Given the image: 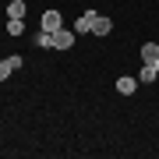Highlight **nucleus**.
Wrapping results in <instances>:
<instances>
[{"mask_svg": "<svg viewBox=\"0 0 159 159\" xmlns=\"http://www.w3.org/2000/svg\"><path fill=\"white\" fill-rule=\"evenodd\" d=\"M21 67V57H7V60H0V81H7V74Z\"/></svg>", "mask_w": 159, "mask_h": 159, "instance_id": "nucleus-5", "label": "nucleus"}, {"mask_svg": "<svg viewBox=\"0 0 159 159\" xmlns=\"http://www.w3.org/2000/svg\"><path fill=\"white\" fill-rule=\"evenodd\" d=\"M7 14L11 18H25V4L21 0H11V4H7Z\"/></svg>", "mask_w": 159, "mask_h": 159, "instance_id": "nucleus-10", "label": "nucleus"}, {"mask_svg": "<svg viewBox=\"0 0 159 159\" xmlns=\"http://www.w3.org/2000/svg\"><path fill=\"white\" fill-rule=\"evenodd\" d=\"M110 29H113V21H110L106 14H96V21H92V35H106Z\"/></svg>", "mask_w": 159, "mask_h": 159, "instance_id": "nucleus-4", "label": "nucleus"}, {"mask_svg": "<svg viewBox=\"0 0 159 159\" xmlns=\"http://www.w3.org/2000/svg\"><path fill=\"white\" fill-rule=\"evenodd\" d=\"M35 46H43V50H53V32H39V35H35Z\"/></svg>", "mask_w": 159, "mask_h": 159, "instance_id": "nucleus-11", "label": "nucleus"}, {"mask_svg": "<svg viewBox=\"0 0 159 159\" xmlns=\"http://www.w3.org/2000/svg\"><path fill=\"white\" fill-rule=\"evenodd\" d=\"M142 60H145V64H156V60H159V43H145V46H142Z\"/></svg>", "mask_w": 159, "mask_h": 159, "instance_id": "nucleus-7", "label": "nucleus"}, {"mask_svg": "<svg viewBox=\"0 0 159 159\" xmlns=\"http://www.w3.org/2000/svg\"><path fill=\"white\" fill-rule=\"evenodd\" d=\"M156 74H159V60L156 64H145L142 74H138V81H156Z\"/></svg>", "mask_w": 159, "mask_h": 159, "instance_id": "nucleus-8", "label": "nucleus"}, {"mask_svg": "<svg viewBox=\"0 0 159 159\" xmlns=\"http://www.w3.org/2000/svg\"><path fill=\"white\" fill-rule=\"evenodd\" d=\"M92 21H96V11H81V18L74 21V35H85V32H92Z\"/></svg>", "mask_w": 159, "mask_h": 159, "instance_id": "nucleus-2", "label": "nucleus"}, {"mask_svg": "<svg viewBox=\"0 0 159 159\" xmlns=\"http://www.w3.org/2000/svg\"><path fill=\"white\" fill-rule=\"evenodd\" d=\"M57 29H64L60 11H43V32H57Z\"/></svg>", "mask_w": 159, "mask_h": 159, "instance_id": "nucleus-3", "label": "nucleus"}, {"mask_svg": "<svg viewBox=\"0 0 159 159\" xmlns=\"http://www.w3.org/2000/svg\"><path fill=\"white\" fill-rule=\"evenodd\" d=\"M25 32V18H11L7 21V35H21Z\"/></svg>", "mask_w": 159, "mask_h": 159, "instance_id": "nucleus-9", "label": "nucleus"}, {"mask_svg": "<svg viewBox=\"0 0 159 159\" xmlns=\"http://www.w3.org/2000/svg\"><path fill=\"white\" fill-rule=\"evenodd\" d=\"M74 46V29H57L53 32V50H71Z\"/></svg>", "mask_w": 159, "mask_h": 159, "instance_id": "nucleus-1", "label": "nucleus"}, {"mask_svg": "<svg viewBox=\"0 0 159 159\" xmlns=\"http://www.w3.org/2000/svg\"><path fill=\"white\" fill-rule=\"evenodd\" d=\"M117 92H120V96H131V92H138V78H117Z\"/></svg>", "mask_w": 159, "mask_h": 159, "instance_id": "nucleus-6", "label": "nucleus"}]
</instances>
